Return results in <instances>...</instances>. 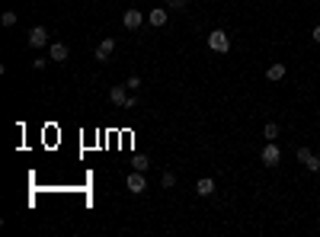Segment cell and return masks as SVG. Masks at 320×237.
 Instances as JSON below:
<instances>
[{
	"instance_id": "6da1fadb",
	"label": "cell",
	"mask_w": 320,
	"mask_h": 237,
	"mask_svg": "<svg viewBox=\"0 0 320 237\" xmlns=\"http://www.w3.org/2000/svg\"><path fill=\"white\" fill-rule=\"evenodd\" d=\"M208 48L218 51V55H228L230 51V36L224 29H212L208 32Z\"/></svg>"
},
{
	"instance_id": "7a4b0ae2",
	"label": "cell",
	"mask_w": 320,
	"mask_h": 237,
	"mask_svg": "<svg viewBox=\"0 0 320 237\" xmlns=\"http://www.w3.org/2000/svg\"><path fill=\"white\" fill-rule=\"evenodd\" d=\"M260 160L266 167H278V164H282V147H278L275 141H266V144H263V151H260Z\"/></svg>"
},
{
	"instance_id": "3957f363",
	"label": "cell",
	"mask_w": 320,
	"mask_h": 237,
	"mask_svg": "<svg viewBox=\"0 0 320 237\" xmlns=\"http://www.w3.org/2000/svg\"><path fill=\"white\" fill-rule=\"evenodd\" d=\"M125 189H128L132 195L147 192V180H144V173H141V170H132V173L125 177Z\"/></svg>"
},
{
	"instance_id": "277c9868",
	"label": "cell",
	"mask_w": 320,
	"mask_h": 237,
	"mask_svg": "<svg viewBox=\"0 0 320 237\" xmlns=\"http://www.w3.org/2000/svg\"><path fill=\"white\" fill-rule=\"evenodd\" d=\"M122 26H125L128 32H138L141 26H144V13L141 10H125L122 13Z\"/></svg>"
},
{
	"instance_id": "5b68a950",
	"label": "cell",
	"mask_w": 320,
	"mask_h": 237,
	"mask_svg": "<svg viewBox=\"0 0 320 237\" xmlns=\"http://www.w3.org/2000/svg\"><path fill=\"white\" fill-rule=\"evenodd\" d=\"M112 51H115V39H99V45H96V51H93V58L99 61V64H106L109 58H112Z\"/></svg>"
},
{
	"instance_id": "8992f818",
	"label": "cell",
	"mask_w": 320,
	"mask_h": 237,
	"mask_svg": "<svg viewBox=\"0 0 320 237\" xmlns=\"http://www.w3.org/2000/svg\"><path fill=\"white\" fill-rule=\"evenodd\" d=\"M26 42H29L32 48H45V42H48V29H45V26H32L29 36H26Z\"/></svg>"
},
{
	"instance_id": "52a82bcc",
	"label": "cell",
	"mask_w": 320,
	"mask_h": 237,
	"mask_svg": "<svg viewBox=\"0 0 320 237\" xmlns=\"http://www.w3.org/2000/svg\"><path fill=\"white\" fill-rule=\"evenodd\" d=\"M167 19H170V13L163 10V6H154V10L147 13V23H151L154 29H163V26H167Z\"/></svg>"
},
{
	"instance_id": "ba28073f",
	"label": "cell",
	"mask_w": 320,
	"mask_h": 237,
	"mask_svg": "<svg viewBox=\"0 0 320 237\" xmlns=\"http://www.w3.org/2000/svg\"><path fill=\"white\" fill-rule=\"evenodd\" d=\"M128 96H132V93H128V87H125V84L109 87V99H112L115 106H125V103H128Z\"/></svg>"
},
{
	"instance_id": "9c48e42d",
	"label": "cell",
	"mask_w": 320,
	"mask_h": 237,
	"mask_svg": "<svg viewBox=\"0 0 320 237\" xmlns=\"http://www.w3.org/2000/svg\"><path fill=\"white\" fill-rule=\"evenodd\" d=\"M285 74H288V67H285L282 61H275V64H269V67H266V80H272V84L285 80Z\"/></svg>"
},
{
	"instance_id": "30bf717a",
	"label": "cell",
	"mask_w": 320,
	"mask_h": 237,
	"mask_svg": "<svg viewBox=\"0 0 320 237\" xmlns=\"http://www.w3.org/2000/svg\"><path fill=\"white\" fill-rule=\"evenodd\" d=\"M67 55H71V48H67L64 42H51L48 45V58L51 61H67Z\"/></svg>"
},
{
	"instance_id": "8fae6325",
	"label": "cell",
	"mask_w": 320,
	"mask_h": 237,
	"mask_svg": "<svg viewBox=\"0 0 320 237\" xmlns=\"http://www.w3.org/2000/svg\"><path fill=\"white\" fill-rule=\"evenodd\" d=\"M195 192H199L202 199H208V195L215 192V180H212V177H202L199 183H195Z\"/></svg>"
},
{
	"instance_id": "7c38bea8",
	"label": "cell",
	"mask_w": 320,
	"mask_h": 237,
	"mask_svg": "<svg viewBox=\"0 0 320 237\" xmlns=\"http://www.w3.org/2000/svg\"><path fill=\"white\" fill-rule=\"evenodd\" d=\"M132 167H135V170H141V173H144L147 167H151V160H147L144 154H135V157H132Z\"/></svg>"
},
{
	"instance_id": "4fadbf2b",
	"label": "cell",
	"mask_w": 320,
	"mask_h": 237,
	"mask_svg": "<svg viewBox=\"0 0 320 237\" xmlns=\"http://www.w3.org/2000/svg\"><path fill=\"white\" fill-rule=\"evenodd\" d=\"M263 138H266V141H275V138H278V125H275V122H266V128H263Z\"/></svg>"
},
{
	"instance_id": "5bb4252c",
	"label": "cell",
	"mask_w": 320,
	"mask_h": 237,
	"mask_svg": "<svg viewBox=\"0 0 320 237\" xmlns=\"http://www.w3.org/2000/svg\"><path fill=\"white\" fill-rule=\"evenodd\" d=\"M160 186H163V189H173V186H176V173H173V170H167V173L160 177Z\"/></svg>"
},
{
	"instance_id": "9a60e30c",
	"label": "cell",
	"mask_w": 320,
	"mask_h": 237,
	"mask_svg": "<svg viewBox=\"0 0 320 237\" xmlns=\"http://www.w3.org/2000/svg\"><path fill=\"white\" fill-rule=\"evenodd\" d=\"M0 23H3L6 29H10V26H16V13H13V10H3V16H0Z\"/></svg>"
},
{
	"instance_id": "2e32d148",
	"label": "cell",
	"mask_w": 320,
	"mask_h": 237,
	"mask_svg": "<svg viewBox=\"0 0 320 237\" xmlns=\"http://www.w3.org/2000/svg\"><path fill=\"white\" fill-rule=\"evenodd\" d=\"M125 87H128L132 93H135V90H141V77H138V74H132V77L125 80Z\"/></svg>"
},
{
	"instance_id": "e0dca14e",
	"label": "cell",
	"mask_w": 320,
	"mask_h": 237,
	"mask_svg": "<svg viewBox=\"0 0 320 237\" xmlns=\"http://www.w3.org/2000/svg\"><path fill=\"white\" fill-rule=\"evenodd\" d=\"M311 154H314L311 147H298V164H308V160H311Z\"/></svg>"
},
{
	"instance_id": "ac0fdd59",
	"label": "cell",
	"mask_w": 320,
	"mask_h": 237,
	"mask_svg": "<svg viewBox=\"0 0 320 237\" xmlns=\"http://www.w3.org/2000/svg\"><path fill=\"white\" fill-rule=\"evenodd\" d=\"M189 0H167V10H186Z\"/></svg>"
},
{
	"instance_id": "d6986e66",
	"label": "cell",
	"mask_w": 320,
	"mask_h": 237,
	"mask_svg": "<svg viewBox=\"0 0 320 237\" xmlns=\"http://www.w3.org/2000/svg\"><path fill=\"white\" fill-rule=\"evenodd\" d=\"M304 167H308L311 173H317V170H320V157H317V154H311V160H308V164H304Z\"/></svg>"
},
{
	"instance_id": "ffe728a7",
	"label": "cell",
	"mask_w": 320,
	"mask_h": 237,
	"mask_svg": "<svg viewBox=\"0 0 320 237\" xmlns=\"http://www.w3.org/2000/svg\"><path fill=\"white\" fill-rule=\"evenodd\" d=\"M48 61L51 58H45V55L42 58H32V67H36V71H45V64H48Z\"/></svg>"
},
{
	"instance_id": "44dd1931",
	"label": "cell",
	"mask_w": 320,
	"mask_h": 237,
	"mask_svg": "<svg viewBox=\"0 0 320 237\" xmlns=\"http://www.w3.org/2000/svg\"><path fill=\"white\" fill-rule=\"evenodd\" d=\"M311 39H314V42L320 45V26H314V32H311Z\"/></svg>"
}]
</instances>
